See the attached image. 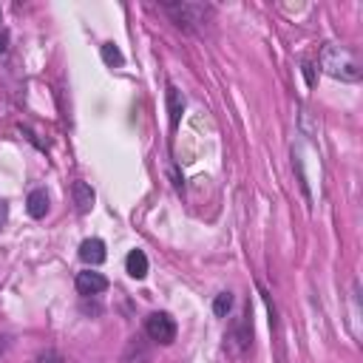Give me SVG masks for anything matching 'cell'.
Listing matches in <instances>:
<instances>
[{"mask_svg": "<svg viewBox=\"0 0 363 363\" xmlns=\"http://www.w3.org/2000/svg\"><path fill=\"white\" fill-rule=\"evenodd\" d=\"M77 289H79L82 295H99V292L108 289V281H105V275L88 269V272H79V275H77Z\"/></svg>", "mask_w": 363, "mask_h": 363, "instance_id": "cell-5", "label": "cell"}, {"mask_svg": "<svg viewBox=\"0 0 363 363\" xmlns=\"http://www.w3.org/2000/svg\"><path fill=\"white\" fill-rule=\"evenodd\" d=\"M125 269H128L130 278L142 281V278L147 275V255H145L142 250H130L128 258H125Z\"/></svg>", "mask_w": 363, "mask_h": 363, "instance_id": "cell-6", "label": "cell"}, {"mask_svg": "<svg viewBox=\"0 0 363 363\" xmlns=\"http://www.w3.org/2000/svg\"><path fill=\"white\" fill-rule=\"evenodd\" d=\"M167 111H170V125L176 128L179 119H182V111H184V99H182V94L173 85L167 88Z\"/></svg>", "mask_w": 363, "mask_h": 363, "instance_id": "cell-9", "label": "cell"}, {"mask_svg": "<svg viewBox=\"0 0 363 363\" xmlns=\"http://www.w3.org/2000/svg\"><path fill=\"white\" fill-rule=\"evenodd\" d=\"M145 332L150 335V340L167 346V343L176 340V320H173L167 312H153V315L145 320Z\"/></svg>", "mask_w": 363, "mask_h": 363, "instance_id": "cell-3", "label": "cell"}, {"mask_svg": "<svg viewBox=\"0 0 363 363\" xmlns=\"http://www.w3.org/2000/svg\"><path fill=\"white\" fill-rule=\"evenodd\" d=\"M230 306H233V295H230V292H218L216 301H213V312H216L218 318H227Z\"/></svg>", "mask_w": 363, "mask_h": 363, "instance_id": "cell-10", "label": "cell"}, {"mask_svg": "<svg viewBox=\"0 0 363 363\" xmlns=\"http://www.w3.org/2000/svg\"><path fill=\"white\" fill-rule=\"evenodd\" d=\"M74 204L79 213H88L94 207V190L88 182H74Z\"/></svg>", "mask_w": 363, "mask_h": 363, "instance_id": "cell-8", "label": "cell"}, {"mask_svg": "<svg viewBox=\"0 0 363 363\" xmlns=\"http://www.w3.org/2000/svg\"><path fill=\"white\" fill-rule=\"evenodd\" d=\"M6 213H9V207H6V201L0 199V227H3V221H6Z\"/></svg>", "mask_w": 363, "mask_h": 363, "instance_id": "cell-13", "label": "cell"}, {"mask_svg": "<svg viewBox=\"0 0 363 363\" xmlns=\"http://www.w3.org/2000/svg\"><path fill=\"white\" fill-rule=\"evenodd\" d=\"M3 349H6V340H3V337H0V354H3Z\"/></svg>", "mask_w": 363, "mask_h": 363, "instance_id": "cell-15", "label": "cell"}, {"mask_svg": "<svg viewBox=\"0 0 363 363\" xmlns=\"http://www.w3.org/2000/svg\"><path fill=\"white\" fill-rule=\"evenodd\" d=\"M303 77H306V82H309V85L315 82V74H312V65H309V62H303Z\"/></svg>", "mask_w": 363, "mask_h": 363, "instance_id": "cell-12", "label": "cell"}, {"mask_svg": "<svg viewBox=\"0 0 363 363\" xmlns=\"http://www.w3.org/2000/svg\"><path fill=\"white\" fill-rule=\"evenodd\" d=\"M26 210H28L31 218H43L48 213V193L45 190H31L28 201H26Z\"/></svg>", "mask_w": 363, "mask_h": 363, "instance_id": "cell-7", "label": "cell"}, {"mask_svg": "<svg viewBox=\"0 0 363 363\" xmlns=\"http://www.w3.org/2000/svg\"><path fill=\"white\" fill-rule=\"evenodd\" d=\"M162 9L167 11V17L184 28V31H199L204 28V23H210L213 9L204 3H190V0H176V3H162Z\"/></svg>", "mask_w": 363, "mask_h": 363, "instance_id": "cell-2", "label": "cell"}, {"mask_svg": "<svg viewBox=\"0 0 363 363\" xmlns=\"http://www.w3.org/2000/svg\"><path fill=\"white\" fill-rule=\"evenodd\" d=\"M3 51H6V34L0 31V54H3Z\"/></svg>", "mask_w": 363, "mask_h": 363, "instance_id": "cell-14", "label": "cell"}, {"mask_svg": "<svg viewBox=\"0 0 363 363\" xmlns=\"http://www.w3.org/2000/svg\"><path fill=\"white\" fill-rule=\"evenodd\" d=\"M320 68L329 77L340 79V82H357L360 74H363L357 54L352 48H346V45H337V43H326L323 45V51H320Z\"/></svg>", "mask_w": 363, "mask_h": 363, "instance_id": "cell-1", "label": "cell"}, {"mask_svg": "<svg viewBox=\"0 0 363 363\" xmlns=\"http://www.w3.org/2000/svg\"><path fill=\"white\" fill-rule=\"evenodd\" d=\"M102 60H105L108 65H122V62H125L122 51H119L113 43H105V45H102Z\"/></svg>", "mask_w": 363, "mask_h": 363, "instance_id": "cell-11", "label": "cell"}, {"mask_svg": "<svg viewBox=\"0 0 363 363\" xmlns=\"http://www.w3.org/2000/svg\"><path fill=\"white\" fill-rule=\"evenodd\" d=\"M105 241L102 238H85L82 244H79V258L85 261V264H91V267H96V264H102L105 261Z\"/></svg>", "mask_w": 363, "mask_h": 363, "instance_id": "cell-4", "label": "cell"}]
</instances>
